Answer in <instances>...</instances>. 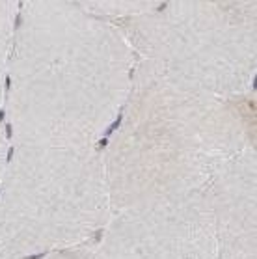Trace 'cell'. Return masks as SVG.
I'll list each match as a JSON object with an SVG mask.
<instances>
[{"label":"cell","instance_id":"obj_1","mask_svg":"<svg viewBox=\"0 0 257 259\" xmlns=\"http://www.w3.org/2000/svg\"><path fill=\"white\" fill-rule=\"evenodd\" d=\"M110 213L106 174L91 149L22 142L0 181V259L80 248Z\"/></svg>","mask_w":257,"mask_h":259},{"label":"cell","instance_id":"obj_2","mask_svg":"<svg viewBox=\"0 0 257 259\" xmlns=\"http://www.w3.org/2000/svg\"><path fill=\"white\" fill-rule=\"evenodd\" d=\"M207 192L194 190L121 211L89 259H216Z\"/></svg>","mask_w":257,"mask_h":259},{"label":"cell","instance_id":"obj_3","mask_svg":"<svg viewBox=\"0 0 257 259\" xmlns=\"http://www.w3.org/2000/svg\"><path fill=\"white\" fill-rule=\"evenodd\" d=\"M224 259H255V186L254 174L231 170L207 190Z\"/></svg>","mask_w":257,"mask_h":259},{"label":"cell","instance_id":"obj_4","mask_svg":"<svg viewBox=\"0 0 257 259\" xmlns=\"http://www.w3.org/2000/svg\"><path fill=\"white\" fill-rule=\"evenodd\" d=\"M11 4H0V95H2V80L7 67V50L11 37Z\"/></svg>","mask_w":257,"mask_h":259},{"label":"cell","instance_id":"obj_5","mask_svg":"<svg viewBox=\"0 0 257 259\" xmlns=\"http://www.w3.org/2000/svg\"><path fill=\"white\" fill-rule=\"evenodd\" d=\"M4 170H6V149H4V136L0 132V181H2Z\"/></svg>","mask_w":257,"mask_h":259}]
</instances>
